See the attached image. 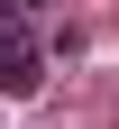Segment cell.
<instances>
[{
  "mask_svg": "<svg viewBox=\"0 0 119 129\" xmlns=\"http://www.w3.org/2000/svg\"><path fill=\"white\" fill-rule=\"evenodd\" d=\"M37 83H46V46L28 37V9H19V0H0V92L28 102Z\"/></svg>",
  "mask_w": 119,
  "mask_h": 129,
  "instance_id": "cell-1",
  "label": "cell"
},
{
  "mask_svg": "<svg viewBox=\"0 0 119 129\" xmlns=\"http://www.w3.org/2000/svg\"><path fill=\"white\" fill-rule=\"evenodd\" d=\"M19 9H28V0H19Z\"/></svg>",
  "mask_w": 119,
  "mask_h": 129,
  "instance_id": "cell-2",
  "label": "cell"
}]
</instances>
